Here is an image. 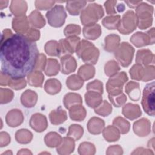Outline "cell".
<instances>
[{"label": "cell", "instance_id": "6da1fadb", "mask_svg": "<svg viewBox=\"0 0 155 155\" xmlns=\"http://www.w3.org/2000/svg\"><path fill=\"white\" fill-rule=\"evenodd\" d=\"M38 57L36 44L23 34H13L1 42V72L12 79H23L30 74Z\"/></svg>", "mask_w": 155, "mask_h": 155}, {"label": "cell", "instance_id": "7a4b0ae2", "mask_svg": "<svg viewBox=\"0 0 155 155\" xmlns=\"http://www.w3.org/2000/svg\"><path fill=\"white\" fill-rule=\"evenodd\" d=\"M141 104L143 110L148 115L154 116V82L146 85L143 91Z\"/></svg>", "mask_w": 155, "mask_h": 155}, {"label": "cell", "instance_id": "3957f363", "mask_svg": "<svg viewBox=\"0 0 155 155\" xmlns=\"http://www.w3.org/2000/svg\"><path fill=\"white\" fill-rule=\"evenodd\" d=\"M48 24L53 27H62L67 18V13L62 5H56L46 13Z\"/></svg>", "mask_w": 155, "mask_h": 155}, {"label": "cell", "instance_id": "277c9868", "mask_svg": "<svg viewBox=\"0 0 155 155\" xmlns=\"http://www.w3.org/2000/svg\"><path fill=\"white\" fill-rule=\"evenodd\" d=\"M103 16L104 10L99 4H90L81 13V22L83 23L88 18L89 19L87 25L92 24L93 22L97 21Z\"/></svg>", "mask_w": 155, "mask_h": 155}, {"label": "cell", "instance_id": "5b68a950", "mask_svg": "<svg viewBox=\"0 0 155 155\" xmlns=\"http://www.w3.org/2000/svg\"><path fill=\"white\" fill-rule=\"evenodd\" d=\"M83 33L85 38L88 39H92V40H93L92 33H93V36L94 37V39H96L101 35V27L99 25L96 24L87 25L84 28Z\"/></svg>", "mask_w": 155, "mask_h": 155}, {"label": "cell", "instance_id": "8992f818", "mask_svg": "<svg viewBox=\"0 0 155 155\" xmlns=\"http://www.w3.org/2000/svg\"><path fill=\"white\" fill-rule=\"evenodd\" d=\"M121 22L120 16L119 15L111 16L105 17L102 21L103 25L108 30H114L118 28Z\"/></svg>", "mask_w": 155, "mask_h": 155}, {"label": "cell", "instance_id": "52a82bcc", "mask_svg": "<svg viewBox=\"0 0 155 155\" xmlns=\"http://www.w3.org/2000/svg\"><path fill=\"white\" fill-rule=\"evenodd\" d=\"M86 4V1H68L66 7L71 15H78Z\"/></svg>", "mask_w": 155, "mask_h": 155}, {"label": "cell", "instance_id": "ba28073f", "mask_svg": "<svg viewBox=\"0 0 155 155\" xmlns=\"http://www.w3.org/2000/svg\"><path fill=\"white\" fill-rule=\"evenodd\" d=\"M61 88V84L57 79H51L47 80L45 84V90L47 93L55 94L59 92Z\"/></svg>", "mask_w": 155, "mask_h": 155}, {"label": "cell", "instance_id": "9c48e42d", "mask_svg": "<svg viewBox=\"0 0 155 155\" xmlns=\"http://www.w3.org/2000/svg\"><path fill=\"white\" fill-rule=\"evenodd\" d=\"M125 91L129 95L130 98L133 101H137L140 98V90H139V84H138L134 88H132V83L130 82L125 87Z\"/></svg>", "mask_w": 155, "mask_h": 155}, {"label": "cell", "instance_id": "30bf717a", "mask_svg": "<svg viewBox=\"0 0 155 155\" xmlns=\"http://www.w3.org/2000/svg\"><path fill=\"white\" fill-rule=\"evenodd\" d=\"M22 9L27 10V3L25 1H12L10 4V11L11 12L14 14V15L18 16V9Z\"/></svg>", "mask_w": 155, "mask_h": 155}, {"label": "cell", "instance_id": "8fae6325", "mask_svg": "<svg viewBox=\"0 0 155 155\" xmlns=\"http://www.w3.org/2000/svg\"><path fill=\"white\" fill-rule=\"evenodd\" d=\"M58 42L55 41H50V42H48L46 45H45V51L47 52V53L48 54V55H50V56H57V53L52 49L53 47L56 46L58 45Z\"/></svg>", "mask_w": 155, "mask_h": 155}, {"label": "cell", "instance_id": "7c38bea8", "mask_svg": "<svg viewBox=\"0 0 155 155\" xmlns=\"http://www.w3.org/2000/svg\"><path fill=\"white\" fill-rule=\"evenodd\" d=\"M117 1H106L104 4V6L106 9V12L108 14H114L116 12L114 10L115 4Z\"/></svg>", "mask_w": 155, "mask_h": 155}, {"label": "cell", "instance_id": "4fadbf2b", "mask_svg": "<svg viewBox=\"0 0 155 155\" xmlns=\"http://www.w3.org/2000/svg\"><path fill=\"white\" fill-rule=\"evenodd\" d=\"M73 31V35H79L81 33V27L79 25H76L75 28L74 30H70L67 26L65 27L64 30V33L66 36H69L72 35Z\"/></svg>", "mask_w": 155, "mask_h": 155}, {"label": "cell", "instance_id": "5bb4252c", "mask_svg": "<svg viewBox=\"0 0 155 155\" xmlns=\"http://www.w3.org/2000/svg\"><path fill=\"white\" fill-rule=\"evenodd\" d=\"M40 14H41V13H40L39 12H38V11H36V10L32 12L31 13V15L34 18H36L37 19H38V18L39 17V16L40 15ZM31 25H32L33 26H35V27H39V28H41V27H43V26L38 22V20H31Z\"/></svg>", "mask_w": 155, "mask_h": 155}, {"label": "cell", "instance_id": "9a60e30c", "mask_svg": "<svg viewBox=\"0 0 155 155\" xmlns=\"http://www.w3.org/2000/svg\"><path fill=\"white\" fill-rule=\"evenodd\" d=\"M125 2L127 4L128 6L131 8H135L137 6H139V5L140 4L141 1H125Z\"/></svg>", "mask_w": 155, "mask_h": 155}]
</instances>
